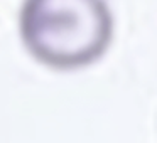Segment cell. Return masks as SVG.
Here are the masks:
<instances>
[{
  "instance_id": "cell-1",
  "label": "cell",
  "mask_w": 157,
  "mask_h": 143,
  "mask_svg": "<svg viewBox=\"0 0 157 143\" xmlns=\"http://www.w3.org/2000/svg\"><path fill=\"white\" fill-rule=\"evenodd\" d=\"M19 27L32 57L64 71L98 61L113 37L105 0H24Z\"/></svg>"
}]
</instances>
